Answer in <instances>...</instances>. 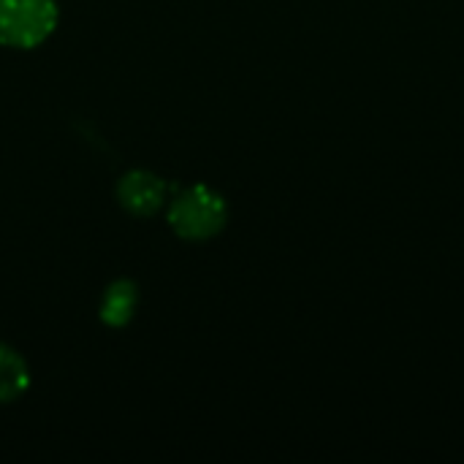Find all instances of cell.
<instances>
[{
  "instance_id": "cell-1",
  "label": "cell",
  "mask_w": 464,
  "mask_h": 464,
  "mask_svg": "<svg viewBox=\"0 0 464 464\" xmlns=\"http://www.w3.org/2000/svg\"><path fill=\"white\" fill-rule=\"evenodd\" d=\"M228 220V207L220 193L207 185L185 188L169 207V223L182 239H209L223 231Z\"/></svg>"
},
{
  "instance_id": "cell-2",
  "label": "cell",
  "mask_w": 464,
  "mask_h": 464,
  "mask_svg": "<svg viewBox=\"0 0 464 464\" xmlns=\"http://www.w3.org/2000/svg\"><path fill=\"white\" fill-rule=\"evenodd\" d=\"M57 24L54 0H0V44L33 49L52 35Z\"/></svg>"
},
{
  "instance_id": "cell-3",
  "label": "cell",
  "mask_w": 464,
  "mask_h": 464,
  "mask_svg": "<svg viewBox=\"0 0 464 464\" xmlns=\"http://www.w3.org/2000/svg\"><path fill=\"white\" fill-rule=\"evenodd\" d=\"M120 204L139 218H147L158 212L166 201V182L152 171H128L117 185Z\"/></svg>"
},
{
  "instance_id": "cell-4",
  "label": "cell",
  "mask_w": 464,
  "mask_h": 464,
  "mask_svg": "<svg viewBox=\"0 0 464 464\" xmlns=\"http://www.w3.org/2000/svg\"><path fill=\"white\" fill-rule=\"evenodd\" d=\"M139 307V291L133 280H114L101 299V321L111 329H122L130 324Z\"/></svg>"
},
{
  "instance_id": "cell-5",
  "label": "cell",
  "mask_w": 464,
  "mask_h": 464,
  "mask_svg": "<svg viewBox=\"0 0 464 464\" xmlns=\"http://www.w3.org/2000/svg\"><path fill=\"white\" fill-rule=\"evenodd\" d=\"M27 383H30V372L24 359L5 343H0V402L19 400L27 392Z\"/></svg>"
}]
</instances>
